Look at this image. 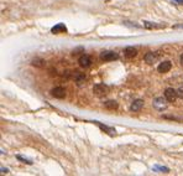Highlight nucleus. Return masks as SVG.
I'll use <instances>...</instances> for the list:
<instances>
[{"label":"nucleus","mask_w":183,"mask_h":176,"mask_svg":"<svg viewBox=\"0 0 183 176\" xmlns=\"http://www.w3.org/2000/svg\"><path fill=\"white\" fill-rule=\"evenodd\" d=\"M176 4H178V5H183V0H173Z\"/></svg>","instance_id":"20"},{"label":"nucleus","mask_w":183,"mask_h":176,"mask_svg":"<svg viewBox=\"0 0 183 176\" xmlns=\"http://www.w3.org/2000/svg\"><path fill=\"white\" fill-rule=\"evenodd\" d=\"M154 170H158V171H162V173H170V169L168 168H165V166H154Z\"/></svg>","instance_id":"17"},{"label":"nucleus","mask_w":183,"mask_h":176,"mask_svg":"<svg viewBox=\"0 0 183 176\" xmlns=\"http://www.w3.org/2000/svg\"><path fill=\"white\" fill-rule=\"evenodd\" d=\"M156 60H157V56H156V53H155V52H147V53L145 55V62H146V63H149V65L155 63V62H156Z\"/></svg>","instance_id":"11"},{"label":"nucleus","mask_w":183,"mask_h":176,"mask_svg":"<svg viewBox=\"0 0 183 176\" xmlns=\"http://www.w3.org/2000/svg\"><path fill=\"white\" fill-rule=\"evenodd\" d=\"M104 107H105L106 109L114 110V109L118 108V102H116V100H106V102L104 103Z\"/></svg>","instance_id":"15"},{"label":"nucleus","mask_w":183,"mask_h":176,"mask_svg":"<svg viewBox=\"0 0 183 176\" xmlns=\"http://www.w3.org/2000/svg\"><path fill=\"white\" fill-rule=\"evenodd\" d=\"M166 98L163 99V97H157V98H155L154 99V102H152V104H154V107L157 109V110H165L166 108H167V103H166Z\"/></svg>","instance_id":"2"},{"label":"nucleus","mask_w":183,"mask_h":176,"mask_svg":"<svg viewBox=\"0 0 183 176\" xmlns=\"http://www.w3.org/2000/svg\"><path fill=\"white\" fill-rule=\"evenodd\" d=\"M180 62H181V66L183 67V53L181 55V58H180Z\"/></svg>","instance_id":"22"},{"label":"nucleus","mask_w":183,"mask_h":176,"mask_svg":"<svg viewBox=\"0 0 183 176\" xmlns=\"http://www.w3.org/2000/svg\"><path fill=\"white\" fill-rule=\"evenodd\" d=\"M52 34H61V32H67V27L65 26V24H57L56 26H53L51 29Z\"/></svg>","instance_id":"10"},{"label":"nucleus","mask_w":183,"mask_h":176,"mask_svg":"<svg viewBox=\"0 0 183 176\" xmlns=\"http://www.w3.org/2000/svg\"><path fill=\"white\" fill-rule=\"evenodd\" d=\"M108 92H109V87L104 83H98L93 87V93L96 97H104V95L108 94Z\"/></svg>","instance_id":"1"},{"label":"nucleus","mask_w":183,"mask_h":176,"mask_svg":"<svg viewBox=\"0 0 183 176\" xmlns=\"http://www.w3.org/2000/svg\"><path fill=\"white\" fill-rule=\"evenodd\" d=\"M96 124L99 125V128H100L101 130H104V132H105V133H108L109 135H115V133H116V132H115V129H114V128H110V127H108V125H103L101 123H98V122H96Z\"/></svg>","instance_id":"13"},{"label":"nucleus","mask_w":183,"mask_h":176,"mask_svg":"<svg viewBox=\"0 0 183 176\" xmlns=\"http://www.w3.org/2000/svg\"><path fill=\"white\" fill-rule=\"evenodd\" d=\"M31 65H32L33 67L42 68V67H45L46 62H45V60H42V58H35V60H32V61H31Z\"/></svg>","instance_id":"14"},{"label":"nucleus","mask_w":183,"mask_h":176,"mask_svg":"<svg viewBox=\"0 0 183 176\" xmlns=\"http://www.w3.org/2000/svg\"><path fill=\"white\" fill-rule=\"evenodd\" d=\"M1 174H7V169H4V168H1Z\"/></svg>","instance_id":"21"},{"label":"nucleus","mask_w":183,"mask_h":176,"mask_svg":"<svg viewBox=\"0 0 183 176\" xmlns=\"http://www.w3.org/2000/svg\"><path fill=\"white\" fill-rule=\"evenodd\" d=\"M177 93H178V97L183 99V87H180L177 89Z\"/></svg>","instance_id":"19"},{"label":"nucleus","mask_w":183,"mask_h":176,"mask_svg":"<svg viewBox=\"0 0 183 176\" xmlns=\"http://www.w3.org/2000/svg\"><path fill=\"white\" fill-rule=\"evenodd\" d=\"M125 56L127 57V58H134L136 55H137V49H135L134 46H127L126 49H125Z\"/></svg>","instance_id":"9"},{"label":"nucleus","mask_w":183,"mask_h":176,"mask_svg":"<svg viewBox=\"0 0 183 176\" xmlns=\"http://www.w3.org/2000/svg\"><path fill=\"white\" fill-rule=\"evenodd\" d=\"M144 26L147 27V29H158V27H162V26H165V25H156V24H154V22L145 21V22H144Z\"/></svg>","instance_id":"16"},{"label":"nucleus","mask_w":183,"mask_h":176,"mask_svg":"<svg viewBox=\"0 0 183 176\" xmlns=\"http://www.w3.org/2000/svg\"><path fill=\"white\" fill-rule=\"evenodd\" d=\"M51 94H52V97H55V98L62 99V98L66 97V89L63 87H55L51 90Z\"/></svg>","instance_id":"6"},{"label":"nucleus","mask_w":183,"mask_h":176,"mask_svg":"<svg viewBox=\"0 0 183 176\" xmlns=\"http://www.w3.org/2000/svg\"><path fill=\"white\" fill-rule=\"evenodd\" d=\"M17 159L21 160V161H24V163H26V164H32L31 160H29V159H26V158H22V156H20V155H17Z\"/></svg>","instance_id":"18"},{"label":"nucleus","mask_w":183,"mask_h":176,"mask_svg":"<svg viewBox=\"0 0 183 176\" xmlns=\"http://www.w3.org/2000/svg\"><path fill=\"white\" fill-rule=\"evenodd\" d=\"M100 58L103 60V61H114V60H118L119 58V55L116 53V52H114V51H103L101 53H100Z\"/></svg>","instance_id":"3"},{"label":"nucleus","mask_w":183,"mask_h":176,"mask_svg":"<svg viewBox=\"0 0 183 176\" xmlns=\"http://www.w3.org/2000/svg\"><path fill=\"white\" fill-rule=\"evenodd\" d=\"M78 63H79V66L81 67H89L92 65V58L91 56H88V55H82L81 57H79V60H78Z\"/></svg>","instance_id":"7"},{"label":"nucleus","mask_w":183,"mask_h":176,"mask_svg":"<svg viewBox=\"0 0 183 176\" xmlns=\"http://www.w3.org/2000/svg\"><path fill=\"white\" fill-rule=\"evenodd\" d=\"M144 100L142 99H135L132 103H131V105H130V110L131 112H139V110H141L142 109V107H144Z\"/></svg>","instance_id":"8"},{"label":"nucleus","mask_w":183,"mask_h":176,"mask_svg":"<svg viewBox=\"0 0 183 176\" xmlns=\"http://www.w3.org/2000/svg\"><path fill=\"white\" fill-rule=\"evenodd\" d=\"M72 77L74 78V81H76V83L78 85V86H81L84 81H86V77H84V75H82V73H79V72H74L73 75H72Z\"/></svg>","instance_id":"12"},{"label":"nucleus","mask_w":183,"mask_h":176,"mask_svg":"<svg viewBox=\"0 0 183 176\" xmlns=\"http://www.w3.org/2000/svg\"><path fill=\"white\" fill-rule=\"evenodd\" d=\"M171 68H172V62H171V61H163V62H161V63L158 65L157 71H158L160 73H167V72L171 71Z\"/></svg>","instance_id":"5"},{"label":"nucleus","mask_w":183,"mask_h":176,"mask_svg":"<svg viewBox=\"0 0 183 176\" xmlns=\"http://www.w3.org/2000/svg\"><path fill=\"white\" fill-rule=\"evenodd\" d=\"M177 97H178V93H177L176 89H173V88H166V90H165V98L168 102H175L177 99Z\"/></svg>","instance_id":"4"}]
</instances>
